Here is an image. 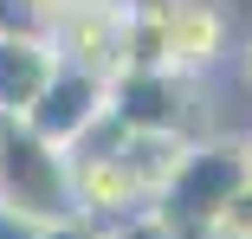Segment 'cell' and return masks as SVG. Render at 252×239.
Returning a JSON list of instances; mask_svg holds the SVG:
<instances>
[{
    "label": "cell",
    "mask_w": 252,
    "mask_h": 239,
    "mask_svg": "<svg viewBox=\"0 0 252 239\" xmlns=\"http://www.w3.org/2000/svg\"><path fill=\"white\" fill-rule=\"evenodd\" d=\"M252 181V142L246 136H207L188 142V155L175 162L168 187L149 201V220L168 226L175 239H207V226L220 220V207Z\"/></svg>",
    "instance_id": "cell-1"
},
{
    "label": "cell",
    "mask_w": 252,
    "mask_h": 239,
    "mask_svg": "<svg viewBox=\"0 0 252 239\" xmlns=\"http://www.w3.org/2000/svg\"><path fill=\"white\" fill-rule=\"evenodd\" d=\"M0 207L26 226H59L71 220V194H65V155L45 149L39 136H26L20 123H0Z\"/></svg>",
    "instance_id": "cell-2"
},
{
    "label": "cell",
    "mask_w": 252,
    "mask_h": 239,
    "mask_svg": "<svg viewBox=\"0 0 252 239\" xmlns=\"http://www.w3.org/2000/svg\"><path fill=\"white\" fill-rule=\"evenodd\" d=\"M110 117V78H97V71H71V65H59L52 71V84L39 90V104L20 117V129L26 136H39L45 149H78V142Z\"/></svg>",
    "instance_id": "cell-3"
},
{
    "label": "cell",
    "mask_w": 252,
    "mask_h": 239,
    "mask_svg": "<svg viewBox=\"0 0 252 239\" xmlns=\"http://www.w3.org/2000/svg\"><path fill=\"white\" fill-rule=\"evenodd\" d=\"M226 45H233L226 0H162V71L194 84L226 59Z\"/></svg>",
    "instance_id": "cell-4"
},
{
    "label": "cell",
    "mask_w": 252,
    "mask_h": 239,
    "mask_svg": "<svg viewBox=\"0 0 252 239\" xmlns=\"http://www.w3.org/2000/svg\"><path fill=\"white\" fill-rule=\"evenodd\" d=\"M59 71V45L45 26L0 20V123H20Z\"/></svg>",
    "instance_id": "cell-5"
},
{
    "label": "cell",
    "mask_w": 252,
    "mask_h": 239,
    "mask_svg": "<svg viewBox=\"0 0 252 239\" xmlns=\"http://www.w3.org/2000/svg\"><path fill=\"white\" fill-rule=\"evenodd\" d=\"M59 45V65L71 71H97L110 78L123 65V7L117 0H84V7H71L59 26H45Z\"/></svg>",
    "instance_id": "cell-6"
},
{
    "label": "cell",
    "mask_w": 252,
    "mask_h": 239,
    "mask_svg": "<svg viewBox=\"0 0 252 239\" xmlns=\"http://www.w3.org/2000/svg\"><path fill=\"white\" fill-rule=\"evenodd\" d=\"M188 78L175 71H110V123L117 129H181Z\"/></svg>",
    "instance_id": "cell-7"
},
{
    "label": "cell",
    "mask_w": 252,
    "mask_h": 239,
    "mask_svg": "<svg viewBox=\"0 0 252 239\" xmlns=\"http://www.w3.org/2000/svg\"><path fill=\"white\" fill-rule=\"evenodd\" d=\"M207 239H252V181L220 207V220L207 226Z\"/></svg>",
    "instance_id": "cell-8"
},
{
    "label": "cell",
    "mask_w": 252,
    "mask_h": 239,
    "mask_svg": "<svg viewBox=\"0 0 252 239\" xmlns=\"http://www.w3.org/2000/svg\"><path fill=\"white\" fill-rule=\"evenodd\" d=\"M13 7V20H26V26H59L71 7H84V0H7Z\"/></svg>",
    "instance_id": "cell-9"
},
{
    "label": "cell",
    "mask_w": 252,
    "mask_h": 239,
    "mask_svg": "<svg viewBox=\"0 0 252 239\" xmlns=\"http://www.w3.org/2000/svg\"><path fill=\"white\" fill-rule=\"evenodd\" d=\"M39 239H110V233L91 220H59V226H39Z\"/></svg>",
    "instance_id": "cell-10"
},
{
    "label": "cell",
    "mask_w": 252,
    "mask_h": 239,
    "mask_svg": "<svg viewBox=\"0 0 252 239\" xmlns=\"http://www.w3.org/2000/svg\"><path fill=\"white\" fill-rule=\"evenodd\" d=\"M110 239H175V233H168V226H156V220L142 213V220H123V226H117Z\"/></svg>",
    "instance_id": "cell-11"
},
{
    "label": "cell",
    "mask_w": 252,
    "mask_h": 239,
    "mask_svg": "<svg viewBox=\"0 0 252 239\" xmlns=\"http://www.w3.org/2000/svg\"><path fill=\"white\" fill-rule=\"evenodd\" d=\"M0 239H39V226H26V220H13L7 207H0Z\"/></svg>",
    "instance_id": "cell-12"
},
{
    "label": "cell",
    "mask_w": 252,
    "mask_h": 239,
    "mask_svg": "<svg viewBox=\"0 0 252 239\" xmlns=\"http://www.w3.org/2000/svg\"><path fill=\"white\" fill-rule=\"evenodd\" d=\"M233 71H239V84L252 90V39H246V45H239V52H233Z\"/></svg>",
    "instance_id": "cell-13"
}]
</instances>
